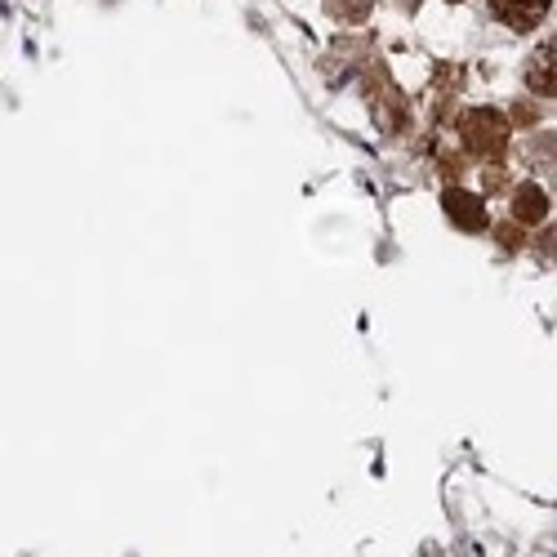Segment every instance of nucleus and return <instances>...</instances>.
<instances>
[{"instance_id":"f257e3e1","label":"nucleus","mask_w":557,"mask_h":557,"mask_svg":"<svg viewBox=\"0 0 557 557\" xmlns=\"http://www.w3.org/2000/svg\"><path fill=\"white\" fill-rule=\"evenodd\" d=\"M459 129H463V144H469L473 152H482V157H495V152H504V144H508V125H504V116L491 112V108L469 112V116L459 121Z\"/></svg>"},{"instance_id":"f03ea898","label":"nucleus","mask_w":557,"mask_h":557,"mask_svg":"<svg viewBox=\"0 0 557 557\" xmlns=\"http://www.w3.org/2000/svg\"><path fill=\"white\" fill-rule=\"evenodd\" d=\"M548 5H553V0H491V10H495L508 27H518V32H527V27L544 23Z\"/></svg>"},{"instance_id":"7ed1b4c3","label":"nucleus","mask_w":557,"mask_h":557,"mask_svg":"<svg viewBox=\"0 0 557 557\" xmlns=\"http://www.w3.org/2000/svg\"><path fill=\"white\" fill-rule=\"evenodd\" d=\"M442 206H446V214L463 227V232H478V227H486V206L473 197V193H459V188H450L446 197H442Z\"/></svg>"},{"instance_id":"20e7f679","label":"nucleus","mask_w":557,"mask_h":557,"mask_svg":"<svg viewBox=\"0 0 557 557\" xmlns=\"http://www.w3.org/2000/svg\"><path fill=\"white\" fill-rule=\"evenodd\" d=\"M553 54H557V45L548 40V45H540L531 67H527V85H531V95H540V99H553Z\"/></svg>"},{"instance_id":"39448f33","label":"nucleus","mask_w":557,"mask_h":557,"mask_svg":"<svg viewBox=\"0 0 557 557\" xmlns=\"http://www.w3.org/2000/svg\"><path fill=\"white\" fill-rule=\"evenodd\" d=\"M513 214H518L522 223H540V219L548 214V197H544V188H535V183H522V188L513 193Z\"/></svg>"},{"instance_id":"423d86ee","label":"nucleus","mask_w":557,"mask_h":557,"mask_svg":"<svg viewBox=\"0 0 557 557\" xmlns=\"http://www.w3.org/2000/svg\"><path fill=\"white\" fill-rule=\"evenodd\" d=\"M499 242H504V246H522V232H513V227H504V232H499Z\"/></svg>"}]
</instances>
